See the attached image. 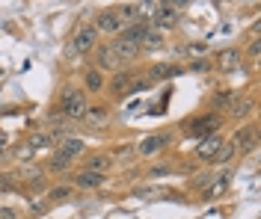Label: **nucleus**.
<instances>
[{
  "label": "nucleus",
  "mask_w": 261,
  "mask_h": 219,
  "mask_svg": "<svg viewBox=\"0 0 261 219\" xmlns=\"http://www.w3.org/2000/svg\"><path fill=\"white\" fill-rule=\"evenodd\" d=\"M249 113H252V104L249 101H231V116L234 118H244Z\"/></svg>",
  "instance_id": "nucleus-21"
},
{
  "label": "nucleus",
  "mask_w": 261,
  "mask_h": 219,
  "mask_svg": "<svg viewBox=\"0 0 261 219\" xmlns=\"http://www.w3.org/2000/svg\"><path fill=\"white\" fill-rule=\"evenodd\" d=\"M48 166H50V172H65V169L71 166V160H68V157H63V154L57 151L54 157H50V163H48Z\"/></svg>",
  "instance_id": "nucleus-20"
},
{
  "label": "nucleus",
  "mask_w": 261,
  "mask_h": 219,
  "mask_svg": "<svg viewBox=\"0 0 261 219\" xmlns=\"http://www.w3.org/2000/svg\"><path fill=\"white\" fill-rule=\"evenodd\" d=\"M220 145H223V136H220V134L205 136V142L199 145V151H196V157H199V160H214V154L220 151Z\"/></svg>",
  "instance_id": "nucleus-11"
},
{
  "label": "nucleus",
  "mask_w": 261,
  "mask_h": 219,
  "mask_svg": "<svg viewBox=\"0 0 261 219\" xmlns=\"http://www.w3.org/2000/svg\"><path fill=\"white\" fill-rule=\"evenodd\" d=\"M104 184V175L101 172H89V169H83L74 175V186H81V190H98V186Z\"/></svg>",
  "instance_id": "nucleus-10"
},
{
  "label": "nucleus",
  "mask_w": 261,
  "mask_h": 219,
  "mask_svg": "<svg viewBox=\"0 0 261 219\" xmlns=\"http://www.w3.org/2000/svg\"><path fill=\"white\" fill-rule=\"evenodd\" d=\"M86 92L83 89H74V86H68L63 92V98H60V113L65 118H83L86 116Z\"/></svg>",
  "instance_id": "nucleus-1"
},
{
  "label": "nucleus",
  "mask_w": 261,
  "mask_h": 219,
  "mask_svg": "<svg viewBox=\"0 0 261 219\" xmlns=\"http://www.w3.org/2000/svg\"><path fill=\"white\" fill-rule=\"evenodd\" d=\"M95 42H98V30H95V27H83L81 33L74 36V53L92 51V48H95Z\"/></svg>",
  "instance_id": "nucleus-6"
},
{
  "label": "nucleus",
  "mask_w": 261,
  "mask_h": 219,
  "mask_svg": "<svg viewBox=\"0 0 261 219\" xmlns=\"http://www.w3.org/2000/svg\"><path fill=\"white\" fill-rule=\"evenodd\" d=\"M83 118H89V121H104V118H107V110H104V107H86V116Z\"/></svg>",
  "instance_id": "nucleus-25"
},
{
  "label": "nucleus",
  "mask_w": 261,
  "mask_h": 219,
  "mask_svg": "<svg viewBox=\"0 0 261 219\" xmlns=\"http://www.w3.org/2000/svg\"><path fill=\"white\" fill-rule=\"evenodd\" d=\"M143 45H148V48H161V45H163L161 33H158V30H148V36L143 39Z\"/></svg>",
  "instance_id": "nucleus-26"
},
{
  "label": "nucleus",
  "mask_w": 261,
  "mask_h": 219,
  "mask_svg": "<svg viewBox=\"0 0 261 219\" xmlns=\"http://www.w3.org/2000/svg\"><path fill=\"white\" fill-rule=\"evenodd\" d=\"M110 163H113V160H110L107 154H89V157H86V169H89V172H101V175L110 169Z\"/></svg>",
  "instance_id": "nucleus-15"
},
{
  "label": "nucleus",
  "mask_w": 261,
  "mask_h": 219,
  "mask_svg": "<svg viewBox=\"0 0 261 219\" xmlns=\"http://www.w3.org/2000/svg\"><path fill=\"white\" fill-rule=\"evenodd\" d=\"M0 190H15V184H12V175H0Z\"/></svg>",
  "instance_id": "nucleus-27"
},
{
  "label": "nucleus",
  "mask_w": 261,
  "mask_h": 219,
  "mask_svg": "<svg viewBox=\"0 0 261 219\" xmlns=\"http://www.w3.org/2000/svg\"><path fill=\"white\" fill-rule=\"evenodd\" d=\"M130 80H134V77H130L128 71H125V74H116V77H113V92H119V95H122V92H128Z\"/></svg>",
  "instance_id": "nucleus-19"
},
{
  "label": "nucleus",
  "mask_w": 261,
  "mask_h": 219,
  "mask_svg": "<svg viewBox=\"0 0 261 219\" xmlns=\"http://www.w3.org/2000/svg\"><path fill=\"white\" fill-rule=\"evenodd\" d=\"M169 142V134H158V136H146L140 145H137V151L143 154V157H151V154H158Z\"/></svg>",
  "instance_id": "nucleus-8"
},
{
  "label": "nucleus",
  "mask_w": 261,
  "mask_h": 219,
  "mask_svg": "<svg viewBox=\"0 0 261 219\" xmlns=\"http://www.w3.org/2000/svg\"><path fill=\"white\" fill-rule=\"evenodd\" d=\"M249 59H252V62L258 59V39H252V45H249Z\"/></svg>",
  "instance_id": "nucleus-29"
},
{
  "label": "nucleus",
  "mask_w": 261,
  "mask_h": 219,
  "mask_svg": "<svg viewBox=\"0 0 261 219\" xmlns=\"http://www.w3.org/2000/svg\"><path fill=\"white\" fill-rule=\"evenodd\" d=\"M137 12H140V6H134V3H125V6H119V9H116V15L122 18V21H130V18H137Z\"/></svg>",
  "instance_id": "nucleus-23"
},
{
  "label": "nucleus",
  "mask_w": 261,
  "mask_h": 219,
  "mask_svg": "<svg viewBox=\"0 0 261 219\" xmlns=\"http://www.w3.org/2000/svg\"><path fill=\"white\" fill-rule=\"evenodd\" d=\"M172 74H178V68H172V66H163V62H158V66H151V71H148V80H169Z\"/></svg>",
  "instance_id": "nucleus-16"
},
{
  "label": "nucleus",
  "mask_w": 261,
  "mask_h": 219,
  "mask_svg": "<svg viewBox=\"0 0 261 219\" xmlns=\"http://www.w3.org/2000/svg\"><path fill=\"white\" fill-rule=\"evenodd\" d=\"M95 30L98 33H122V18L116 15V9H107V12H98V21H95Z\"/></svg>",
  "instance_id": "nucleus-2"
},
{
  "label": "nucleus",
  "mask_w": 261,
  "mask_h": 219,
  "mask_svg": "<svg viewBox=\"0 0 261 219\" xmlns=\"http://www.w3.org/2000/svg\"><path fill=\"white\" fill-rule=\"evenodd\" d=\"M217 59H220V62H217L220 68H234V59H238V51H223L220 56H217Z\"/></svg>",
  "instance_id": "nucleus-24"
},
{
  "label": "nucleus",
  "mask_w": 261,
  "mask_h": 219,
  "mask_svg": "<svg viewBox=\"0 0 261 219\" xmlns=\"http://www.w3.org/2000/svg\"><path fill=\"white\" fill-rule=\"evenodd\" d=\"M148 36V24H130L128 30H122L119 39H125V42H134V45H140L143 39Z\"/></svg>",
  "instance_id": "nucleus-13"
},
{
  "label": "nucleus",
  "mask_w": 261,
  "mask_h": 219,
  "mask_svg": "<svg viewBox=\"0 0 261 219\" xmlns=\"http://www.w3.org/2000/svg\"><path fill=\"white\" fill-rule=\"evenodd\" d=\"M71 193H74L71 186H50L48 199H50V202H65V199H71Z\"/></svg>",
  "instance_id": "nucleus-18"
},
{
  "label": "nucleus",
  "mask_w": 261,
  "mask_h": 219,
  "mask_svg": "<svg viewBox=\"0 0 261 219\" xmlns=\"http://www.w3.org/2000/svg\"><path fill=\"white\" fill-rule=\"evenodd\" d=\"M45 145H50V134H33L30 142H27V148H30V151H36V148H45Z\"/></svg>",
  "instance_id": "nucleus-22"
},
{
  "label": "nucleus",
  "mask_w": 261,
  "mask_h": 219,
  "mask_svg": "<svg viewBox=\"0 0 261 219\" xmlns=\"http://www.w3.org/2000/svg\"><path fill=\"white\" fill-rule=\"evenodd\" d=\"M95 68H98V71H113V68H119V56L113 53V48H110V45H98V51H95Z\"/></svg>",
  "instance_id": "nucleus-3"
},
{
  "label": "nucleus",
  "mask_w": 261,
  "mask_h": 219,
  "mask_svg": "<svg viewBox=\"0 0 261 219\" xmlns=\"http://www.w3.org/2000/svg\"><path fill=\"white\" fill-rule=\"evenodd\" d=\"M187 134H190V136H211V134H220V121H217L214 116H205V118H199V121H193Z\"/></svg>",
  "instance_id": "nucleus-7"
},
{
  "label": "nucleus",
  "mask_w": 261,
  "mask_h": 219,
  "mask_svg": "<svg viewBox=\"0 0 261 219\" xmlns=\"http://www.w3.org/2000/svg\"><path fill=\"white\" fill-rule=\"evenodd\" d=\"M83 86H86V92H101V89H104V74H101L98 68H89V71L83 74Z\"/></svg>",
  "instance_id": "nucleus-14"
},
{
  "label": "nucleus",
  "mask_w": 261,
  "mask_h": 219,
  "mask_svg": "<svg viewBox=\"0 0 261 219\" xmlns=\"http://www.w3.org/2000/svg\"><path fill=\"white\" fill-rule=\"evenodd\" d=\"M154 24H158V33L161 30H169V27H175L178 24V9L175 6H158V12H154Z\"/></svg>",
  "instance_id": "nucleus-4"
},
{
  "label": "nucleus",
  "mask_w": 261,
  "mask_h": 219,
  "mask_svg": "<svg viewBox=\"0 0 261 219\" xmlns=\"http://www.w3.org/2000/svg\"><path fill=\"white\" fill-rule=\"evenodd\" d=\"M0 219H18V210H12V207H3V210H0Z\"/></svg>",
  "instance_id": "nucleus-28"
},
{
  "label": "nucleus",
  "mask_w": 261,
  "mask_h": 219,
  "mask_svg": "<svg viewBox=\"0 0 261 219\" xmlns=\"http://www.w3.org/2000/svg\"><path fill=\"white\" fill-rule=\"evenodd\" d=\"M83 148H86V145H83L81 139H74V136H65L63 142H60V154L68 157V160H74L77 154H83Z\"/></svg>",
  "instance_id": "nucleus-12"
},
{
  "label": "nucleus",
  "mask_w": 261,
  "mask_h": 219,
  "mask_svg": "<svg viewBox=\"0 0 261 219\" xmlns=\"http://www.w3.org/2000/svg\"><path fill=\"white\" fill-rule=\"evenodd\" d=\"M234 151H238V148H234L231 142H223V145H220V151L214 154V163H228V160L234 157Z\"/></svg>",
  "instance_id": "nucleus-17"
},
{
  "label": "nucleus",
  "mask_w": 261,
  "mask_h": 219,
  "mask_svg": "<svg viewBox=\"0 0 261 219\" xmlns=\"http://www.w3.org/2000/svg\"><path fill=\"white\" fill-rule=\"evenodd\" d=\"M255 136H258V128H255V124H246V128H241V131L234 134L231 145H234V148H241V151H252Z\"/></svg>",
  "instance_id": "nucleus-5"
},
{
  "label": "nucleus",
  "mask_w": 261,
  "mask_h": 219,
  "mask_svg": "<svg viewBox=\"0 0 261 219\" xmlns=\"http://www.w3.org/2000/svg\"><path fill=\"white\" fill-rule=\"evenodd\" d=\"M110 48H113V53L119 56V59H137V56H140V45L125 42V39H119V36L110 42Z\"/></svg>",
  "instance_id": "nucleus-9"
}]
</instances>
